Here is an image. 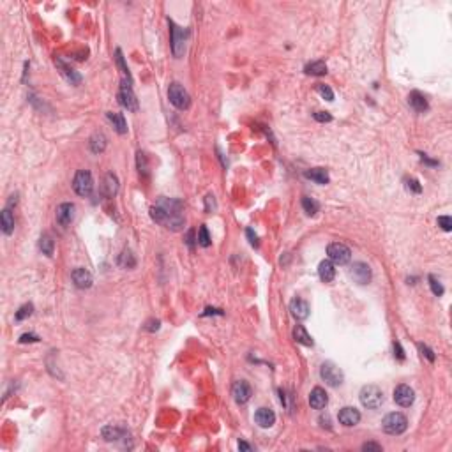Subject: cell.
I'll return each mask as SVG.
<instances>
[{
    "label": "cell",
    "instance_id": "cell-1",
    "mask_svg": "<svg viewBox=\"0 0 452 452\" xmlns=\"http://www.w3.org/2000/svg\"><path fill=\"white\" fill-rule=\"evenodd\" d=\"M151 218L173 232L180 230L185 223L182 216V203L170 198H161L154 207H151Z\"/></svg>",
    "mask_w": 452,
    "mask_h": 452
},
{
    "label": "cell",
    "instance_id": "cell-2",
    "mask_svg": "<svg viewBox=\"0 0 452 452\" xmlns=\"http://www.w3.org/2000/svg\"><path fill=\"white\" fill-rule=\"evenodd\" d=\"M359 398H360L362 406H366V408H369V410H376L384 404V392H382V389L376 387V385H364V387L360 389Z\"/></svg>",
    "mask_w": 452,
    "mask_h": 452
},
{
    "label": "cell",
    "instance_id": "cell-3",
    "mask_svg": "<svg viewBox=\"0 0 452 452\" xmlns=\"http://www.w3.org/2000/svg\"><path fill=\"white\" fill-rule=\"evenodd\" d=\"M382 428L389 435H403L408 428V419L404 417L403 413L392 412L389 415H385V419L382 420Z\"/></svg>",
    "mask_w": 452,
    "mask_h": 452
},
{
    "label": "cell",
    "instance_id": "cell-4",
    "mask_svg": "<svg viewBox=\"0 0 452 452\" xmlns=\"http://www.w3.org/2000/svg\"><path fill=\"white\" fill-rule=\"evenodd\" d=\"M168 99H170L171 104L175 108H179V110H187V108L191 106V96L187 94V90L177 82H173L170 87H168Z\"/></svg>",
    "mask_w": 452,
    "mask_h": 452
},
{
    "label": "cell",
    "instance_id": "cell-5",
    "mask_svg": "<svg viewBox=\"0 0 452 452\" xmlns=\"http://www.w3.org/2000/svg\"><path fill=\"white\" fill-rule=\"evenodd\" d=\"M73 189L78 196H90L94 189L92 173L88 170H80L73 179Z\"/></svg>",
    "mask_w": 452,
    "mask_h": 452
},
{
    "label": "cell",
    "instance_id": "cell-6",
    "mask_svg": "<svg viewBox=\"0 0 452 452\" xmlns=\"http://www.w3.org/2000/svg\"><path fill=\"white\" fill-rule=\"evenodd\" d=\"M320 376H321V380H323L327 385H331V387H337V385H341L343 384V380H345L343 371H341L334 362H331V360L321 364Z\"/></svg>",
    "mask_w": 452,
    "mask_h": 452
},
{
    "label": "cell",
    "instance_id": "cell-7",
    "mask_svg": "<svg viewBox=\"0 0 452 452\" xmlns=\"http://www.w3.org/2000/svg\"><path fill=\"white\" fill-rule=\"evenodd\" d=\"M327 254H329V260L332 263H337V265H345V263L350 262L352 251L348 246H345L343 242H332L329 244L327 248Z\"/></svg>",
    "mask_w": 452,
    "mask_h": 452
},
{
    "label": "cell",
    "instance_id": "cell-8",
    "mask_svg": "<svg viewBox=\"0 0 452 452\" xmlns=\"http://www.w3.org/2000/svg\"><path fill=\"white\" fill-rule=\"evenodd\" d=\"M118 102H120L124 108H127L129 112H136V110H138V99H136V96H134V92H133L131 83L126 82V80L120 83V90H118Z\"/></svg>",
    "mask_w": 452,
    "mask_h": 452
},
{
    "label": "cell",
    "instance_id": "cell-9",
    "mask_svg": "<svg viewBox=\"0 0 452 452\" xmlns=\"http://www.w3.org/2000/svg\"><path fill=\"white\" fill-rule=\"evenodd\" d=\"M171 27V50H173V55L177 59H180L185 51V30H182L179 25H175L173 21H170Z\"/></svg>",
    "mask_w": 452,
    "mask_h": 452
},
{
    "label": "cell",
    "instance_id": "cell-10",
    "mask_svg": "<svg viewBox=\"0 0 452 452\" xmlns=\"http://www.w3.org/2000/svg\"><path fill=\"white\" fill-rule=\"evenodd\" d=\"M251 394H253V390H251V385L248 384V382H244V380H238V382H235L234 387H232V396H234L235 403L237 404H246L251 399Z\"/></svg>",
    "mask_w": 452,
    "mask_h": 452
},
{
    "label": "cell",
    "instance_id": "cell-11",
    "mask_svg": "<svg viewBox=\"0 0 452 452\" xmlns=\"http://www.w3.org/2000/svg\"><path fill=\"white\" fill-rule=\"evenodd\" d=\"M394 401L399 404V406H412L413 401H415V392H413L412 387L408 385H398L394 389Z\"/></svg>",
    "mask_w": 452,
    "mask_h": 452
},
{
    "label": "cell",
    "instance_id": "cell-12",
    "mask_svg": "<svg viewBox=\"0 0 452 452\" xmlns=\"http://www.w3.org/2000/svg\"><path fill=\"white\" fill-rule=\"evenodd\" d=\"M350 276L353 277L355 283H359V285H368V283L371 281V268L368 263H353V267H352L350 270Z\"/></svg>",
    "mask_w": 452,
    "mask_h": 452
},
{
    "label": "cell",
    "instance_id": "cell-13",
    "mask_svg": "<svg viewBox=\"0 0 452 452\" xmlns=\"http://www.w3.org/2000/svg\"><path fill=\"white\" fill-rule=\"evenodd\" d=\"M55 218H57V223L60 224V226H67V224H71V221H73L74 218V205L73 203H62L57 207V214H55Z\"/></svg>",
    "mask_w": 452,
    "mask_h": 452
},
{
    "label": "cell",
    "instance_id": "cell-14",
    "mask_svg": "<svg viewBox=\"0 0 452 452\" xmlns=\"http://www.w3.org/2000/svg\"><path fill=\"white\" fill-rule=\"evenodd\" d=\"M360 420V412L353 406H345L339 412V422L346 428H352L355 424H359Z\"/></svg>",
    "mask_w": 452,
    "mask_h": 452
},
{
    "label": "cell",
    "instance_id": "cell-15",
    "mask_svg": "<svg viewBox=\"0 0 452 452\" xmlns=\"http://www.w3.org/2000/svg\"><path fill=\"white\" fill-rule=\"evenodd\" d=\"M327 403H329V396H327V392L321 387H315V389L311 390V394H309V404H311V408L315 410H321L325 408Z\"/></svg>",
    "mask_w": 452,
    "mask_h": 452
},
{
    "label": "cell",
    "instance_id": "cell-16",
    "mask_svg": "<svg viewBox=\"0 0 452 452\" xmlns=\"http://www.w3.org/2000/svg\"><path fill=\"white\" fill-rule=\"evenodd\" d=\"M71 277H73L74 285L78 288H82V290L92 286V276H90V272H88L87 268H82V267L74 268Z\"/></svg>",
    "mask_w": 452,
    "mask_h": 452
},
{
    "label": "cell",
    "instance_id": "cell-17",
    "mask_svg": "<svg viewBox=\"0 0 452 452\" xmlns=\"http://www.w3.org/2000/svg\"><path fill=\"white\" fill-rule=\"evenodd\" d=\"M290 311H292V316L295 320H306L309 316V304L302 299H293L290 302Z\"/></svg>",
    "mask_w": 452,
    "mask_h": 452
},
{
    "label": "cell",
    "instance_id": "cell-18",
    "mask_svg": "<svg viewBox=\"0 0 452 452\" xmlns=\"http://www.w3.org/2000/svg\"><path fill=\"white\" fill-rule=\"evenodd\" d=\"M254 420L260 428H270L276 422V413L270 408H258L254 413Z\"/></svg>",
    "mask_w": 452,
    "mask_h": 452
},
{
    "label": "cell",
    "instance_id": "cell-19",
    "mask_svg": "<svg viewBox=\"0 0 452 452\" xmlns=\"http://www.w3.org/2000/svg\"><path fill=\"white\" fill-rule=\"evenodd\" d=\"M101 193L104 198H113V196L118 193V179L115 173H108L104 177V182H102Z\"/></svg>",
    "mask_w": 452,
    "mask_h": 452
},
{
    "label": "cell",
    "instance_id": "cell-20",
    "mask_svg": "<svg viewBox=\"0 0 452 452\" xmlns=\"http://www.w3.org/2000/svg\"><path fill=\"white\" fill-rule=\"evenodd\" d=\"M55 64H57V67L60 69V73H62V76L67 82H71V83H74V85H78L80 82H82V76H80L76 71H74L73 67H69L67 64L64 62L62 59H55Z\"/></svg>",
    "mask_w": 452,
    "mask_h": 452
},
{
    "label": "cell",
    "instance_id": "cell-21",
    "mask_svg": "<svg viewBox=\"0 0 452 452\" xmlns=\"http://www.w3.org/2000/svg\"><path fill=\"white\" fill-rule=\"evenodd\" d=\"M408 102H410V106H412L417 113H424V112H426V110L429 108L428 99L424 98V96H422L420 92H417V90H413V92H410Z\"/></svg>",
    "mask_w": 452,
    "mask_h": 452
},
{
    "label": "cell",
    "instance_id": "cell-22",
    "mask_svg": "<svg viewBox=\"0 0 452 452\" xmlns=\"http://www.w3.org/2000/svg\"><path fill=\"white\" fill-rule=\"evenodd\" d=\"M318 276H320V279L323 283H331L335 276L334 263H332L331 260H323V262L318 265Z\"/></svg>",
    "mask_w": 452,
    "mask_h": 452
},
{
    "label": "cell",
    "instance_id": "cell-23",
    "mask_svg": "<svg viewBox=\"0 0 452 452\" xmlns=\"http://www.w3.org/2000/svg\"><path fill=\"white\" fill-rule=\"evenodd\" d=\"M127 433L126 429L117 428V426H104L102 428V438L106 442H115V440H120V438H126Z\"/></svg>",
    "mask_w": 452,
    "mask_h": 452
},
{
    "label": "cell",
    "instance_id": "cell-24",
    "mask_svg": "<svg viewBox=\"0 0 452 452\" xmlns=\"http://www.w3.org/2000/svg\"><path fill=\"white\" fill-rule=\"evenodd\" d=\"M304 175H306V179L313 180V182H316V184H320V185L329 184V173H327V170H323V168H311V170H307Z\"/></svg>",
    "mask_w": 452,
    "mask_h": 452
},
{
    "label": "cell",
    "instance_id": "cell-25",
    "mask_svg": "<svg viewBox=\"0 0 452 452\" xmlns=\"http://www.w3.org/2000/svg\"><path fill=\"white\" fill-rule=\"evenodd\" d=\"M106 117H108V120L113 124V127H115V131H117L118 134H126V133H127V124H126V118H124V115H122V113L110 112V113H106Z\"/></svg>",
    "mask_w": 452,
    "mask_h": 452
},
{
    "label": "cell",
    "instance_id": "cell-26",
    "mask_svg": "<svg viewBox=\"0 0 452 452\" xmlns=\"http://www.w3.org/2000/svg\"><path fill=\"white\" fill-rule=\"evenodd\" d=\"M0 226H2V232L5 235L13 234V230H15V218H13L9 209L2 210V214H0Z\"/></svg>",
    "mask_w": 452,
    "mask_h": 452
},
{
    "label": "cell",
    "instance_id": "cell-27",
    "mask_svg": "<svg viewBox=\"0 0 452 452\" xmlns=\"http://www.w3.org/2000/svg\"><path fill=\"white\" fill-rule=\"evenodd\" d=\"M88 145H90V151H92L94 154H101V152L106 149V136H104L102 133H94L90 141H88Z\"/></svg>",
    "mask_w": 452,
    "mask_h": 452
},
{
    "label": "cell",
    "instance_id": "cell-28",
    "mask_svg": "<svg viewBox=\"0 0 452 452\" xmlns=\"http://www.w3.org/2000/svg\"><path fill=\"white\" fill-rule=\"evenodd\" d=\"M293 337H295L297 343H301L304 346H313V337L307 334V331L304 329V325H297L293 329Z\"/></svg>",
    "mask_w": 452,
    "mask_h": 452
},
{
    "label": "cell",
    "instance_id": "cell-29",
    "mask_svg": "<svg viewBox=\"0 0 452 452\" xmlns=\"http://www.w3.org/2000/svg\"><path fill=\"white\" fill-rule=\"evenodd\" d=\"M304 71L307 74H313V76H323V74H327V64L323 60H316V62L307 64Z\"/></svg>",
    "mask_w": 452,
    "mask_h": 452
},
{
    "label": "cell",
    "instance_id": "cell-30",
    "mask_svg": "<svg viewBox=\"0 0 452 452\" xmlns=\"http://www.w3.org/2000/svg\"><path fill=\"white\" fill-rule=\"evenodd\" d=\"M118 263H120L122 268H134L136 267V258H134V254L129 249H124L120 258H118Z\"/></svg>",
    "mask_w": 452,
    "mask_h": 452
},
{
    "label": "cell",
    "instance_id": "cell-31",
    "mask_svg": "<svg viewBox=\"0 0 452 452\" xmlns=\"http://www.w3.org/2000/svg\"><path fill=\"white\" fill-rule=\"evenodd\" d=\"M39 249L43 251V254H46V256H51L53 254V249H55V242L53 238L50 237V235H41L39 238Z\"/></svg>",
    "mask_w": 452,
    "mask_h": 452
},
{
    "label": "cell",
    "instance_id": "cell-32",
    "mask_svg": "<svg viewBox=\"0 0 452 452\" xmlns=\"http://www.w3.org/2000/svg\"><path fill=\"white\" fill-rule=\"evenodd\" d=\"M302 209L306 210L307 216H315L318 210H320V205H318V201L313 198H309V196H304L302 198Z\"/></svg>",
    "mask_w": 452,
    "mask_h": 452
},
{
    "label": "cell",
    "instance_id": "cell-33",
    "mask_svg": "<svg viewBox=\"0 0 452 452\" xmlns=\"http://www.w3.org/2000/svg\"><path fill=\"white\" fill-rule=\"evenodd\" d=\"M196 240H198V244L201 246V248H209V246H210V235H209V230H207V226H205V224L201 226V228H200L198 238H196Z\"/></svg>",
    "mask_w": 452,
    "mask_h": 452
},
{
    "label": "cell",
    "instance_id": "cell-34",
    "mask_svg": "<svg viewBox=\"0 0 452 452\" xmlns=\"http://www.w3.org/2000/svg\"><path fill=\"white\" fill-rule=\"evenodd\" d=\"M316 90H318V94H320L325 101H334V92H332V88L329 87V85H325V83H318Z\"/></svg>",
    "mask_w": 452,
    "mask_h": 452
},
{
    "label": "cell",
    "instance_id": "cell-35",
    "mask_svg": "<svg viewBox=\"0 0 452 452\" xmlns=\"http://www.w3.org/2000/svg\"><path fill=\"white\" fill-rule=\"evenodd\" d=\"M429 286H431V292L436 297L443 295V286H442V283L438 281L436 276H429Z\"/></svg>",
    "mask_w": 452,
    "mask_h": 452
},
{
    "label": "cell",
    "instance_id": "cell-36",
    "mask_svg": "<svg viewBox=\"0 0 452 452\" xmlns=\"http://www.w3.org/2000/svg\"><path fill=\"white\" fill-rule=\"evenodd\" d=\"M115 59H117L118 67L122 69V73H124V76L127 78V82H131V74H129V69H127L126 62H124V57H122V51H120V50H117V51H115Z\"/></svg>",
    "mask_w": 452,
    "mask_h": 452
},
{
    "label": "cell",
    "instance_id": "cell-37",
    "mask_svg": "<svg viewBox=\"0 0 452 452\" xmlns=\"http://www.w3.org/2000/svg\"><path fill=\"white\" fill-rule=\"evenodd\" d=\"M32 311H34V306H32V304H25V306H21L20 309H18V313H16V320L21 321V320H25V318H29V316L32 315Z\"/></svg>",
    "mask_w": 452,
    "mask_h": 452
},
{
    "label": "cell",
    "instance_id": "cell-38",
    "mask_svg": "<svg viewBox=\"0 0 452 452\" xmlns=\"http://www.w3.org/2000/svg\"><path fill=\"white\" fill-rule=\"evenodd\" d=\"M438 226H440L443 232H451V230H452L451 216H440V218H438Z\"/></svg>",
    "mask_w": 452,
    "mask_h": 452
},
{
    "label": "cell",
    "instance_id": "cell-39",
    "mask_svg": "<svg viewBox=\"0 0 452 452\" xmlns=\"http://www.w3.org/2000/svg\"><path fill=\"white\" fill-rule=\"evenodd\" d=\"M419 350L422 352V355L429 360V362H435V353H433V350L429 348V346H426V345L420 343V345H419Z\"/></svg>",
    "mask_w": 452,
    "mask_h": 452
},
{
    "label": "cell",
    "instance_id": "cell-40",
    "mask_svg": "<svg viewBox=\"0 0 452 452\" xmlns=\"http://www.w3.org/2000/svg\"><path fill=\"white\" fill-rule=\"evenodd\" d=\"M406 187H408L412 193H420L422 191V187H420V184H419V180H415V179H408L406 180Z\"/></svg>",
    "mask_w": 452,
    "mask_h": 452
},
{
    "label": "cell",
    "instance_id": "cell-41",
    "mask_svg": "<svg viewBox=\"0 0 452 452\" xmlns=\"http://www.w3.org/2000/svg\"><path fill=\"white\" fill-rule=\"evenodd\" d=\"M138 168H140V173H147V161L143 152H138Z\"/></svg>",
    "mask_w": 452,
    "mask_h": 452
},
{
    "label": "cell",
    "instance_id": "cell-42",
    "mask_svg": "<svg viewBox=\"0 0 452 452\" xmlns=\"http://www.w3.org/2000/svg\"><path fill=\"white\" fill-rule=\"evenodd\" d=\"M315 120L318 122H331L332 120V115L327 112H316L315 113Z\"/></svg>",
    "mask_w": 452,
    "mask_h": 452
},
{
    "label": "cell",
    "instance_id": "cell-43",
    "mask_svg": "<svg viewBox=\"0 0 452 452\" xmlns=\"http://www.w3.org/2000/svg\"><path fill=\"white\" fill-rule=\"evenodd\" d=\"M39 337L35 334H21L20 335V343H37Z\"/></svg>",
    "mask_w": 452,
    "mask_h": 452
},
{
    "label": "cell",
    "instance_id": "cell-44",
    "mask_svg": "<svg viewBox=\"0 0 452 452\" xmlns=\"http://www.w3.org/2000/svg\"><path fill=\"white\" fill-rule=\"evenodd\" d=\"M362 451H376V452H382V445H378V443H373V442H368L362 445Z\"/></svg>",
    "mask_w": 452,
    "mask_h": 452
},
{
    "label": "cell",
    "instance_id": "cell-45",
    "mask_svg": "<svg viewBox=\"0 0 452 452\" xmlns=\"http://www.w3.org/2000/svg\"><path fill=\"white\" fill-rule=\"evenodd\" d=\"M159 325H161V321H159V320H149V321H147L145 329H147V331L154 332V331H157V329H159Z\"/></svg>",
    "mask_w": 452,
    "mask_h": 452
},
{
    "label": "cell",
    "instance_id": "cell-46",
    "mask_svg": "<svg viewBox=\"0 0 452 452\" xmlns=\"http://www.w3.org/2000/svg\"><path fill=\"white\" fill-rule=\"evenodd\" d=\"M394 355H396L399 360H404V352H403V348H401L399 343H394Z\"/></svg>",
    "mask_w": 452,
    "mask_h": 452
},
{
    "label": "cell",
    "instance_id": "cell-47",
    "mask_svg": "<svg viewBox=\"0 0 452 452\" xmlns=\"http://www.w3.org/2000/svg\"><path fill=\"white\" fill-rule=\"evenodd\" d=\"M320 424H321V428H325V429H332L331 417H329V415H321V417H320Z\"/></svg>",
    "mask_w": 452,
    "mask_h": 452
},
{
    "label": "cell",
    "instance_id": "cell-48",
    "mask_svg": "<svg viewBox=\"0 0 452 452\" xmlns=\"http://www.w3.org/2000/svg\"><path fill=\"white\" fill-rule=\"evenodd\" d=\"M246 234H248V237H249V242L253 244V246H258V237H256V235L253 234V230L249 228L248 232H246Z\"/></svg>",
    "mask_w": 452,
    "mask_h": 452
},
{
    "label": "cell",
    "instance_id": "cell-49",
    "mask_svg": "<svg viewBox=\"0 0 452 452\" xmlns=\"http://www.w3.org/2000/svg\"><path fill=\"white\" fill-rule=\"evenodd\" d=\"M214 209H216L214 196H212V195H209V196H207V210H209V212H210V210H214Z\"/></svg>",
    "mask_w": 452,
    "mask_h": 452
},
{
    "label": "cell",
    "instance_id": "cell-50",
    "mask_svg": "<svg viewBox=\"0 0 452 452\" xmlns=\"http://www.w3.org/2000/svg\"><path fill=\"white\" fill-rule=\"evenodd\" d=\"M420 159H422L424 163H428V165H431V166H438V161H431L428 156H426V154H420Z\"/></svg>",
    "mask_w": 452,
    "mask_h": 452
},
{
    "label": "cell",
    "instance_id": "cell-51",
    "mask_svg": "<svg viewBox=\"0 0 452 452\" xmlns=\"http://www.w3.org/2000/svg\"><path fill=\"white\" fill-rule=\"evenodd\" d=\"M238 449H240V451H251V445H248L246 442L240 440V442H238Z\"/></svg>",
    "mask_w": 452,
    "mask_h": 452
}]
</instances>
